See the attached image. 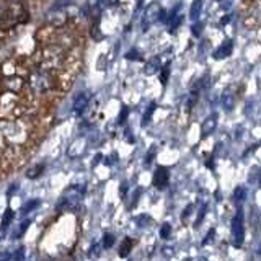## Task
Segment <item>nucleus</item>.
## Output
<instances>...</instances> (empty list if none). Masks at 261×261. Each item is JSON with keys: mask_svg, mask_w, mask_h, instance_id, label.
Instances as JSON below:
<instances>
[{"mask_svg": "<svg viewBox=\"0 0 261 261\" xmlns=\"http://www.w3.org/2000/svg\"><path fill=\"white\" fill-rule=\"evenodd\" d=\"M230 233H232V243L233 247H242L245 242V216L243 211L239 209L237 211L235 217L232 219V225H230Z\"/></svg>", "mask_w": 261, "mask_h": 261, "instance_id": "nucleus-1", "label": "nucleus"}, {"mask_svg": "<svg viewBox=\"0 0 261 261\" xmlns=\"http://www.w3.org/2000/svg\"><path fill=\"white\" fill-rule=\"evenodd\" d=\"M2 133H4V137L8 139L10 142H23L24 137H27V133H24L23 126H20L18 122L13 119L2 121Z\"/></svg>", "mask_w": 261, "mask_h": 261, "instance_id": "nucleus-2", "label": "nucleus"}, {"mask_svg": "<svg viewBox=\"0 0 261 261\" xmlns=\"http://www.w3.org/2000/svg\"><path fill=\"white\" fill-rule=\"evenodd\" d=\"M65 59L64 49L61 47H47L43 51V69H57L61 67Z\"/></svg>", "mask_w": 261, "mask_h": 261, "instance_id": "nucleus-3", "label": "nucleus"}, {"mask_svg": "<svg viewBox=\"0 0 261 261\" xmlns=\"http://www.w3.org/2000/svg\"><path fill=\"white\" fill-rule=\"evenodd\" d=\"M160 10H162V8L157 5V2L150 4L149 7L145 8V10H144V16H142V30H144V31L149 30V28H150V24H152L153 21H157L159 15H160Z\"/></svg>", "mask_w": 261, "mask_h": 261, "instance_id": "nucleus-4", "label": "nucleus"}, {"mask_svg": "<svg viewBox=\"0 0 261 261\" xmlns=\"http://www.w3.org/2000/svg\"><path fill=\"white\" fill-rule=\"evenodd\" d=\"M24 87V79L20 75H5L4 79V88L5 92H20Z\"/></svg>", "mask_w": 261, "mask_h": 261, "instance_id": "nucleus-5", "label": "nucleus"}, {"mask_svg": "<svg viewBox=\"0 0 261 261\" xmlns=\"http://www.w3.org/2000/svg\"><path fill=\"white\" fill-rule=\"evenodd\" d=\"M168 179H170V173L165 167H159L155 170L153 173V186L159 188V190H165L167 185H168Z\"/></svg>", "mask_w": 261, "mask_h": 261, "instance_id": "nucleus-6", "label": "nucleus"}, {"mask_svg": "<svg viewBox=\"0 0 261 261\" xmlns=\"http://www.w3.org/2000/svg\"><path fill=\"white\" fill-rule=\"evenodd\" d=\"M31 87L36 90H47L51 87V77H49V73H36V75H33Z\"/></svg>", "mask_w": 261, "mask_h": 261, "instance_id": "nucleus-7", "label": "nucleus"}, {"mask_svg": "<svg viewBox=\"0 0 261 261\" xmlns=\"http://www.w3.org/2000/svg\"><path fill=\"white\" fill-rule=\"evenodd\" d=\"M232 49H233V41L232 39H225L222 44H220L216 51H214V59H225L232 54Z\"/></svg>", "mask_w": 261, "mask_h": 261, "instance_id": "nucleus-8", "label": "nucleus"}, {"mask_svg": "<svg viewBox=\"0 0 261 261\" xmlns=\"http://www.w3.org/2000/svg\"><path fill=\"white\" fill-rule=\"evenodd\" d=\"M216 126H217V114H211V116L206 118V121L202 122V126H201V136L202 137L211 136L216 130Z\"/></svg>", "mask_w": 261, "mask_h": 261, "instance_id": "nucleus-9", "label": "nucleus"}, {"mask_svg": "<svg viewBox=\"0 0 261 261\" xmlns=\"http://www.w3.org/2000/svg\"><path fill=\"white\" fill-rule=\"evenodd\" d=\"M220 101H222V106L227 110V111H230L233 108V103H235V95L232 92V88H227L225 92L222 93V96H220Z\"/></svg>", "mask_w": 261, "mask_h": 261, "instance_id": "nucleus-10", "label": "nucleus"}, {"mask_svg": "<svg viewBox=\"0 0 261 261\" xmlns=\"http://www.w3.org/2000/svg\"><path fill=\"white\" fill-rule=\"evenodd\" d=\"M87 106H88V98H87V95L85 93H79L77 98H75V101H73V111L82 114Z\"/></svg>", "mask_w": 261, "mask_h": 261, "instance_id": "nucleus-11", "label": "nucleus"}, {"mask_svg": "<svg viewBox=\"0 0 261 261\" xmlns=\"http://www.w3.org/2000/svg\"><path fill=\"white\" fill-rule=\"evenodd\" d=\"M162 69V64H160V59L159 57H152V59L145 64V72L149 73V75H153V73H157V70Z\"/></svg>", "mask_w": 261, "mask_h": 261, "instance_id": "nucleus-12", "label": "nucleus"}, {"mask_svg": "<svg viewBox=\"0 0 261 261\" xmlns=\"http://www.w3.org/2000/svg\"><path fill=\"white\" fill-rule=\"evenodd\" d=\"M201 8H202V0H194L191 5V12H190V18L193 21H198L199 15H201Z\"/></svg>", "mask_w": 261, "mask_h": 261, "instance_id": "nucleus-13", "label": "nucleus"}, {"mask_svg": "<svg viewBox=\"0 0 261 261\" xmlns=\"http://www.w3.org/2000/svg\"><path fill=\"white\" fill-rule=\"evenodd\" d=\"M130 248H133V242H130V239H124L119 245V256L127 258V255L130 253Z\"/></svg>", "mask_w": 261, "mask_h": 261, "instance_id": "nucleus-14", "label": "nucleus"}, {"mask_svg": "<svg viewBox=\"0 0 261 261\" xmlns=\"http://www.w3.org/2000/svg\"><path fill=\"white\" fill-rule=\"evenodd\" d=\"M13 217H15V212H13L10 207L5 209V212H4V217H2V228H4V230H7L8 225H10V224L13 222Z\"/></svg>", "mask_w": 261, "mask_h": 261, "instance_id": "nucleus-15", "label": "nucleus"}, {"mask_svg": "<svg viewBox=\"0 0 261 261\" xmlns=\"http://www.w3.org/2000/svg\"><path fill=\"white\" fill-rule=\"evenodd\" d=\"M245 198H247V190H245L243 186L235 188V191H233V201L235 202H242Z\"/></svg>", "mask_w": 261, "mask_h": 261, "instance_id": "nucleus-16", "label": "nucleus"}, {"mask_svg": "<svg viewBox=\"0 0 261 261\" xmlns=\"http://www.w3.org/2000/svg\"><path fill=\"white\" fill-rule=\"evenodd\" d=\"M43 170H44V165H35L31 170L27 171V176L31 178V179H35V178H38L41 173H43Z\"/></svg>", "mask_w": 261, "mask_h": 261, "instance_id": "nucleus-17", "label": "nucleus"}, {"mask_svg": "<svg viewBox=\"0 0 261 261\" xmlns=\"http://www.w3.org/2000/svg\"><path fill=\"white\" fill-rule=\"evenodd\" d=\"M39 204H41L39 199H31V201H28V202L21 207V212H23V214H28V212H31L33 209H36V207L39 206Z\"/></svg>", "mask_w": 261, "mask_h": 261, "instance_id": "nucleus-18", "label": "nucleus"}, {"mask_svg": "<svg viewBox=\"0 0 261 261\" xmlns=\"http://www.w3.org/2000/svg\"><path fill=\"white\" fill-rule=\"evenodd\" d=\"M114 242H116V239H114L113 233H105V237H103V248L105 250L111 248L113 245H114Z\"/></svg>", "mask_w": 261, "mask_h": 261, "instance_id": "nucleus-19", "label": "nucleus"}, {"mask_svg": "<svg viewBox=\"0 0 261 261\" xmlns=\"http://www.w3.org/2000/svg\"><path fill=\"white\" fill-rule=\"evenodd\" d=\"M170 235H171V225L168 222L162 224V227H160V237H162L163 240H167V239H170Z\"/></svg>", "mask_w": 261, "mask_h": 261, "instance_id": "nucleus-20", "label": "nucleus"}, {"mask_svg": "<svg viewBox=\"0 0 261 261\" xmlns=\"http://www.w3.org/2000/svg\"><path fill=\"white\" fill-rule=\"evenodd\" d=\"M206 211H207V204H202V207L199 209V216H198V219H196V222H194V227H196V228H198V227L201 225L204 216H206Z\"/></svg>", "mask_w": 261, "mask_h": 261, "instance_id": "nucleus-21", "label": "nucleus"}, {"mask_svg": "<svg viewBox=\"0 0 261 261\" xmlns=\"http://www.w3.org/2000/svg\"><path fill=\"white\" fill-rule=\"evenodd\" d=\"M12 261H24V248L20 247L16 250L13 255H12Z\"/></svg>", "mask_w": 261, "mask_h": 261, "instance_id": "nucleus-22", "label": "nucleus"}, {"mask_svg": "<svg viewBox=\"0 0 261 261\" xmlns=\"http://www.w3.org/2000/svg\"><path fill=\"white\" fill-rule=\"evenodd\" d=\"M214 237H216V228H211V230L207 232V235H206V239L202 240V245H204V247L214 242Z\"/></svg>", "mask_w": 261, "mask_h": 261, "instance_id": "nucleus-23", "label": "nucleus"}, {"mask_svg": "<svg viewBox=\"0 0 261 261\" xmlns=\"http://www.w3.org/2000/svg\"><path fill=\"white\" fill-rule=\"evenodd\" d=\"M168 73H170V65L167 64V65H163V67H162V84L163 85H165L167 84V80H168Z\"/></svg>", "mask_w": 261, "mask_h": 261, "instance_id": "nucleus-24", "label": "nucleus"}, {"mask_svg": "<svg viewBox=\"0 0 261 261\" xmlns=\"http://www.w3.org/2000/svg\"><path fill=\"white\" fill-rule=\"evenodd\" d=\"M153 110H155V103H152L150 105V108L147 110V113H145V118L142 119V124H147V122L150 121V118H152V113H153Z\"/></svg>", "mask_w": 261, "mask_h": 261, "instance_id": "nucleus-25", "label": "nucleus"}, {"mask_svg": "<svg viewBox=\"0 0 261 261\" xmlns=\"http://www.w3.org/2000/svg\"><path fill=\"white\" fill-rule=\"evenodd\" d=\"M155 145H152L150 147V150H149V153H147V157H145V165H149V163H152V160H153V155H155Z\"/></svg>", "mask_w": 261, "mask_h": 261, "instance_id": "nucleus-26", "label": "nucleus"}, {"mask_svg": "<svg viewBox=\"0 0 261 261\" xmlns=\"http://www.w3.org/2000/svg\"><path fill=\"white\" fill-rule=\"evenodd\" d=\"M30 224H31V220L30 219H27V220H23V222H21V225H20V232H18V235L21 237L24 232H27L28 230V227H30Z\"/></svg>", "mask_w": 261, "mask_h": 261, "instance_id": "nucleus-27", "label": "nucleus"}, {"mask_svg": "<svg viewBox=\"0 0 261 261\" xmlns=\"http://www.w3.org/2000/svg\"><path fill=\"white\" fill-rule=\"evenodd\" d=\"M101 253V250H100V245H93L92 248H90V251H88V256H98Z\"/></svg>", "mask_w": 261, "mask_h": 261, "instance_id": "nucleus-28", "label": "nucleus"}, {"mask_svg": "<svg viewBox=\"0 0 261 261\" xmlns=\"http://www.w3.org/2000/svg\"><path fill=\"white\" fill-rule=\"evenodd\" d=\"M136 220H137V225H139V227H144V225H147L145 222L149 220V216H139Z\"/></svg>", "mask_w": 261, "mask_h": 261, "instance_id": "nucleus-29", "label": "nucleus"}, {"mask_svg": "<svg viewBox=\"0 0 261 261\" xmlns=\"http://www.w3.org/2000/svg\"><path fill=\"white\" fill-rule=\"evenodd\" d=\"M193 204H190V206H188L186 209H185V212H183V214H181V219L185 220V219H188V217H190V214H191V212H193Z\"/></svg>", "mask_w": 261, "mask_h": 261, "instance_id": "nucleus-30", "label": "nucleus"}, {"mask_svg": "<svg viewBox=\"0 0 261 261\" xmlns=\"http://www.w3.org/2000/svg\"><path fill=\"white\" fill-rule=\"evenodd\" d=\"M116 160H118V155H116V153H113V155H110V157L105 160V163H106V165H113V163L116 162Z\"/></svg>", "mask_w": 261, "mask_h": 261, "instance_id": "nucleus-31", "label": "nucleus"}, {"mask_svg": "<svg viewBox=\"0 0 261 261\" xmlns=\"http://www.w3.org/2000/svg\"><path fill=\"white\" fill-rule=\"evenodd\" d=\"M126 57H127V59H130V61L137 59V57H139V54H137V49H133V51H130V53H127V54H126Z\"/></svg>", "mask_w": 261, "mask_h": 261, "instance_id": "nucleus-32", "label": "nucleus"}, {"mask_svg": "<svg viewBox=\"0 0 261 261\" xmlns=\"http://www.w3.org/2000/svg\"><path fill=\"white\" fill-rule=\"evenodd\" d=\"M201 30H202V24H201V23L198 21V23H196V24H194V27H193V33H194V35H196V36H198V35H199V33H201Z\"/></svg>", "mask_w": 261, "mask_h": 261, "instance_id": "nucleus-33", "label": "nucleus"}, {"mask_svg": "<svg viewBox=\"0 0 261 261\" xmlns=\"http://www.w3.org/2000/svg\"><path fill=\"white\" fill-rule=\"evenodd\" d=\"M126 193H127V183H122L121 185V198L122 199L126 198Z\"/></svg>", "mask_w": 261, "mask_h": 261, "instance_id": "nucleus-34", "label": "nucleus"}, {"mask_svg": "<svg viewBox=\"0 0 261 261\" xmlns=\"http://www.w3.org/2000/svg\"><path fill=\"white\" fill-rule=\"evenodd\" d=\"M126 118H127V108H122V111H121V118L118 119V122H124Z\"/></svg>", "mask_w": 261, "mask_h": 261, "instance_id": "nucleus-35", "label": "nucleus"}, {"mask_svg": "<svg viewBox=\"0 0 261 261\" xmlns=\"http://www.w3.org/2000/svg\"><path fill=\"white\" fill-rule=\"evenodd\" d=\"M163 255H165V256H171V255H173V248L165 247V248H163Z\"/></svg>", "mask_w": 261, "mask_h": 261, "instance_id": "nucleus-36", "label": "nucleus"}, {"mask_svg": "<svg viewBox=\"0 0 261 261\" xmlns=\"http://www.w3.org/2000/svg\"><path fill=\"white\" fill-rule=\"evenodd\" d=\"M230 20V16H224L222 20H220V24H227V21Z\"/></svg>", "mask_w": 261, "mask_h": 261, "instance_id": "nucleus-37", "label": "nucleus"}, {"mask_svg": "<svg viewBox=\"0 0 261 261\" xmlns=\"http://www.w3.org/2000/svg\"><path fill=\"white\" fill-rule=\"evenodd\" d=\"M15 191H16V185H15V186H12L10 190H8V196H10L12 193H15Z\"/></svg>", "mask_w": 261, "mask_h": 261, "instance_id": "nucleus-38", "label": "nucleus"}, {"mask_svg": "<svg viewBox=\"0 0 261 261\" xmlns=\"http://www.w3.org/2000/svg\"><path fill=\"white\" fill-rule=\"evenodd\" d=\"M8 259V253H4L2 255V261H7Z\"/></svg>", "mask_w": 261, "mask_h": 261, "instance_id": "nucleus-39", "label": "nucleus"}, {"mask_svg": "<svg viewBox=\"0 0 261 261\" xmlns=\"http://www.w3.org/2000/svg\"><path fill=\"white\" fill-rule=\"evenodd\" d=\"M258 255H259V256H261V243H259V245H258Z\"/></svg>", "mask_w": 261, "mask_h": 261, "instance_id": "nucleus-40", "label": "nucleus"}, {"mask_svg": "<svg viewBox=\"0 0 261 261\" xmlns=\"http://www.w3.org/2000/svg\"><path fill=\"white\" fill-rule=\"evenodd\" d=\"M185 261H191V259H185Z\"/></svg>", "mask_w": 261, "mask_h": 261, "instance_id": "nucleus-41", "label": "nucleus"}, {"mask_svg": "<svg viewBox=\"0 0 261 261\" xmlns=\"http://www.w3.org/2000/svg\"><path fill=\"white\" fill-rule=\"evenodd\" d=\"M259 183H261V176H259Z\"/></svg>", "mask_w": 261, "mask_h": 261, "instance_id": "nucleus-42", "label": "nucleus"}]
</instances>
